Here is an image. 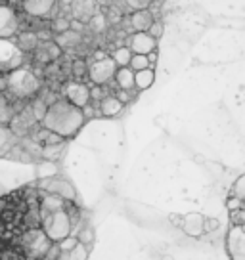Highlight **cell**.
<instances>
[{"mask_svg":"<svg viewBox=\"0 0 245 260\" xmlns=\"http://www.w3.org/2000/svg\"><path fill=\"white\" fill-rule=\"evenodd\" d=\"M84 122H86V117L81 107H77L66 98H59L48 107V113L41 124L44 128L59 134L64 140H71L82 128Z\"/></svg>","mask_w":245,"mask_h":260,"instance_id":"6da1fadb","label":"cell"},{"mask_svg":"<svg viewBox=\"0 0 245 260\" xmlns=\"http://www.w3.org/2000/svg\"><path fill=\"white\" fill-rule=\"evenodd\" d=\"M41 92V81L29 69L19 67L10 73H2V94L14 102H25Z\"/></svg>","mask_w":245,"mask_h":260,"instance_id":"7a4b0ae2","label":"cell"},{"mask_svg":"<svg viewBox=\"0 0 245 260\" xmlns=\"http://www.w3.org/2000/svg\"><path fill=\"white\" fill-rule=\"evenodd\" d=\"M52 243L54 241L46 236V232L42 228L25 230L23 234H21V237H19L21 252H23L25 256H33V258H46Z\"/></svg>","mask_w":245,"mask_h":260,"instance_id":"3957f363","label":"cell"},{"mask_svg":"<svg viewBox=\"0 0 245 260\" xmlns=\"http://www.w3.org/2000/svg\"><path fill=\"white\" fill-rule=\"evenodd\" d=\"M42 230L46 232V236L52 239V241H64L66 237L71 236L73 232V222H71V214L67 209H62V211L54 212V214H46L42 216Z\"/></svg>","mask_w":245,"mask_h":260,"instance_id":"277c9868","label":"cell"},{"mask_svg":"<svg viewBox=\"0 0 245 260\" xmlns=\"http://www.w3.org/2000/svg\"><path fill=\"white\" fill-rule=\"evenodd\" d=\"M119 65L115 63L111 56H106L102 59H92L88 63V79L92 84H100V86H107L111 81H115Z\"/></svg>","mask_w":245,"mask_h":260,"instance_id":"5b68a950","label":"cell"},{"mask_svg":"<svg viewBox=\"0 0 245 260\" xmlns=\"http://www.w3.org/2000/svg\"><path fill=\"white\" fill-rule=\"evenodd\" d=\"M37 187H39L41 191H48V193L57 195V197L66 199V201H69V203H77V191H75V187L71 186L69 180L62 178V176L39 180Z\"/></svg>","mask_w":245,"mask_h":260,"instance_id":"8992f818","label":"cell"},{"mask_svg":"<svg viewBox=\"0 0 245 260\" xmlns=\"http://www.w3.org/2000/svg\"><path fill=\"white\" fill-rule=\"evenodd\" d=\"M64 94H66V100H69L71 104H75L77 107H86L88 104H92V92H90V86L84 84L82 81H69L66 82L64 86Z\"/></svg>","mask_w":245,"mask_h":260,"instance_id":"52a82bcc","label":"cell"},{"mask_svg":"<svg viewBox=\"0 0 245 260\" xmlns=\"http://www.w3.org/2000/svg\"><path fill=\"white\" fill-rule=\"evenodd\" d=\"M57 2L59 0H21V10L25 16L33 19H48L54 14Z\"/></svg>","mask_w":245,"mask_h":260,"instance_id":"ba28073f","label":"cell"},{"mask_svg":"<svg viewBox=\"0 0 245 260\" xmlns=\"http://www.w3.org/2000/svg\"><path fill=\"white\" fill-rule=\"evenodd\" d=\"M226 251L232 260H245V232L241 226H232L228 230Z\"/></svg>","mask_w":245,"mask_h":260,"instance_id":"9c48e42d","label":"cell"},{"mask_svg":"<svg viewBox=\"0 0 245 260\" xmlns=\"http://www.w3.org/2000/svg\"><path fill=\"white\" fill-rule=\"evenodd\" d=\"M127 46H131V50L134 54H144V56H147V54H151L154 50H157V39L151 37L147 31L132 32Z\"/></svg>","mask_w":245,"mask_h":260,"instance_id":"30bf717a","label":"cell"},{"mask_svg":"<svg viewBox=\"0 0 245 260\" xmlns=\"http://www.w3.org/2000/svg\"><path fill=\"white\" fill-rule=\"evenodd\" d=\"M157 17L154 16V12L147 8V10H136V12H132L131 16H129V25H131V29L134 32H144V31H149V27L156 23Z\"/></svg>","mask_w":245,"mask_h":260,"instance_id":"8fae6325","label":"cell"},{"mask_svg":"<svg viewBox=\"0 0 245 260\" xmlns=\"http://www.w3.org/2000/svg\"><path fill=\"white\" fill-rule=\"evenodd\" d=\"M69 12H71V17L88 25L90 19L96 16V0H73Z\"/></svg>","mask_w":245,"mask_h":260,"instance_id":"7c38bea8","label":"cell"},{"mask_svg":"<svg viewBox=\"0 0 245 260\" xmlns=\"http://www.w3.org/2000/svg\"><path fill=\"white\" fill-rule=\"evenodd\" d=\"M39 203H41V216H46V214H54V212L62 211V209H67L69 201H66V199H62V197H57L54 193H48V191H41Z\"/></svg>","mask_w":245,"mask_h":260,"instance_id":"4fadbf2b","label":"cell"},{"mask_svg":"<svg viewBox=\"0 0 245 260\" xmlns=\"http://www.w3.org/2000/svg\"><path fill=\"white\" fill-rule=\"evenodd\" d=\"M182 230L192 237H199L205 234V216L199 212H190L182 216Z\"/></svg>","mask_w":245,"mask_h":260,"instance_id":"5bb4252c","label":"cell"},{"mask_svg":"<svg viewBox=\"0 0 245 260\" xmlns=\"http://www.w3.org/2000/svg\"><path fill=\"white\" fill-rule=\"evenodd\" d=\"M122 109H125V104L115 94H107L98 104V111L102 117H117Z\"/></svg>","mask_w":245,"mask_h":260,"instance_id":"9a60e30c","label":"cell"},{"mask_svg":"<svg viewBox=\"0 0 245 260\" xmlns=\"http://www.w3.org/2000/svg\"><path fill=\"white\" fill-rule=\"evenodd\" d=\"M113 82L117 84V88L132 92L136 90V71H132L131 67H119Z\"/></svg>","mask_w":245,"mask_h":260,"instance_id":"2e32d148","label":"cell"},{"mask_svg":"<svg viewBox=\"0 0 245 260\" xmlns=\"http://www.w3.org/2000/svg\"><path fill=\"white\" fill-rule=\"evenodd\" d=\"M14 41H16V44L23 50V52H31V54H33L35 50L39 48V44H41V39H39V35H37L35 31L17 32Z\"/></svg>","mask_w":245,"mask_h":260,"instance_id":"e0dca14e","label":"cell"},{"mask_svg":"<svg viewBox=\"0 0 245 260\" xmlns=\"http://www.w3.org/2000/svg\"><path fill=\"white\" fill-rule=\"evenodd\" d=\"M52 39H54L64 50H69V48H77V46H79V42L82 41V32H77V31H73V29H69V31L62 32V35H54Z\"/></svg>","mask_w":245,"mask_h":260,"instance_id":"ac0fdd59","label":"cell"},{"mask_svg":"<svg viewBox=\"0 0 245 260\" xmlns=\"http://www.w3.org/2000/svg\"><path fill=\"white\" fill-rule=\"evenodd\" d=\"M67 140L64 142H59V144H48V146H42V159H46V161H54L57 162L64 153H66V144Z\"/></svg>","mask_w":245,"mask_h":260,"instance_id":"d6986e66","label":"cell"},{"mask_svg":"<svg viewBox=\"0 0 245 260\" xmlns=\"http://www.w3.org/2000/svg\"><path fill=\"white\" fill-rule=\"evenodd\" d=\"M57 165L54 161H46V159H42L39 165H37V178L39 180H44V178H54L57 176Z\"/></svg>","mask_w":245,"mask_h":260,"instance_id":"ffe728a7","label":"cell"},{"mask_svg":"<svg viewBox=\"0 0 245 260\" xmlns=\"http://www.w3.org/2000/svg\"><path fill=\"white\" fill-rule=\"evenodd\" d=\"M132 56H134V52L131 50V46H119L111 54V57H113L115 63L119 65V67H129L132 61Z\"/></svg>","mask_w":245,"mask_h":260,"instance_id":"44dd1931","label":"cell"},{"mask_svg":"<svg viewBox=\"0 0 245 260\" xmlns=\"http://www.w3.org/2000/svg\"><path fill=\"white\" fill-rule=\"evenodd\" d=\"M156 81V69L149 67V69H144V71H138L136 73V90H147Z\"/></svg>","mask_w":245,"mask_h":260,"instance_id":"7402d4cb","label":"cell"},{"mask_svg":"<svg viewBox=\"0 0 245 260\" xmlns=\"http://www.w3.org/2000/svg\"><path fill=\"white\" fill-rule=\"evenodd\" d=\"M88 252H90V247L79 243L73 251H69V252L62 251V256H59V260H88Z\"/></svg>","mask_w":245,"mask_h":260,"instance_id":"603a6c76","label":"cell"},{"mask_svg":"<svg viewBox=\"0 0 245 260\" xmlns=\"http://www.w3.org/2000/svg\"><path fill=\"white\" fill-rule=\"evenodd\" d=\"M69 29H71V17L64 16V14L52 17V21H50V31L54 32V35H62V32L69 31Z\"/></svg>","mask_w":245,"mask_h":260,"instance_id":"cb8c5ba5","label":"cell"},{"mask_svg":"<svg viewBox=\"0 0 245 260\" xmlns=\"http://www.w3.org/2000/svg\"><path fill=\"white\" fill-rule=\"evenodd\" d=\"M107 25H109V19H107L106 14H96L88 21V27L92 29V32H104L107 29Z\"/></svg>","mask_w":245,"mask_h":260,"instance_id":"d4e9b609","label":"cell"},{"mask_svg":"<svg viewBox=\"0 0 245 260\" xmlns=\"http://www.w3.org/2000/svg\"><path fill=\"white\" fill-rule=\"evenodd\" d=\"M129 67H131L132 71H136V73H138V71L149 69V67H151V63H149V57L144 56V54H134V56H132V61H131V65H129Z\"/></svg>","mask_w":245,"mask_h":260,"instance_id":"484cf974","label":"cell"},{"mask_svg":"<svg viewBox=\"0 0 245 260\" xmlns=\"http://www.w3.org/2000/svg\"><path fill=\"white\" fill-rule=\"evenodd\" d=\"M77 239H79V243L86 245V247H92V245H94V228L86 224V226L77 234Z\"/></svg>","mask_w":245,"mask_h":260,"instance_id":"4316f807","label":"cell"},{"mask_svg":"<svg viewBox=\"0 0 245 260\" xmlns=\"http://www.w3.org/2000/svg\"><path fill=\"white\" fill-rule=\"evenodd\" d=\"M73 75L77 81H81L82 77H88V63L84 59H75L73 61Z\"/></svg>","mask_w":245,"mask_h":260,"instance_id":"83f0119b","label":"cell"},{"mask_svg":"<svg viewBox=\"0 0 245 260\" xmlns=\"http://www.w3.org/2000/svg\"><path fill=\"white\" fill-rule=\"evenodd\" d=\"M232 195H236V197H239V199H243L245 201V174H241V176L234 182V186H232Z\"/></svg>","mask_w":245,"mask_h":260,"instance_id":"f1b7e54d","label":"cell"},{"mask_svg":"<svg viewBox=\"0 0 245 260\" xmlns=\"http://www.w3.org/2000/svg\"><path fill=\"white\" fill-rule=\"evenodd\" d=\"M107 19H109V23L111 25H117L121 23V17H122V10L119 8V6H111V8H107Z\"/></svg>","mask_w":245,"mask_h":260,"instance_id":"f546056e","label":"cell"},{"mask_svg":"<svg viewBox=\"0 0 245 260\" xmlns=\"http://www.w3.org/2000/svg\"><path fill=\"white\" fill-rule=\"evenodd\" d=\"M230 222H232V226H243L245 224V209L230 211Z\"/></svg>","mask_w":245,"mask_h":260,"instance_id":"4dcf8cb0","label":"cell"},{"mask_svg":"<svg viewBox=\"0 0 245 260\" xmlns=\"http://www.w3.org/2000/svg\"><path fill=\"white\" fill-rule=\"evenodd\" d=\"M0 260H25V254L23 252H17L16 249H10L6 247L4 252H2V258Z\"/></svg>","mask_w":245,"mask_h":260,"instance_id":"1f68e13d","label":"cell"},{"mask_svg":"<svg viewBox=\"0 0 245 260\" xmlns=\"http://www.w3.org/2000/svg\"><path fill=\"white\" fill-rule=\"evenodd\" d=\"M243 205H245L243 199H239V197L230 193L228 201H226V209H228V211H237V209H243Z\"/></svg>","mask_w":245,"mask_h":260,"instance_id":"d6a6232c","label":"cell"},{"mask_svg":"<svg viewBox=\"0 0 245 260\" xmlns=\"http://www.w3.org/2000/svg\"><path fill=\"white\" fill-rule=\"evenodd\" d=\"M77 245H79V239H77L75 236H69V237H66L64 241H59V247H62V251H67V252L73 251Z\"/></svg>","mask_w":245,"mask_h":260,"instance_id":"836d02e7","label":"cell"},{"mask_svg":"<svg viewBox=\"0 0 245 260\" xmlns=\"http://www.w3.org/2000/svg\"><path fill=\"white\" fill-rule=\"evenodd\" d=\"M59 256H62V247H59V243H52V247H50L48 254H46V260H59Z\"/></svg>","mask_w":245,"mask_h":260,"instance_id":"e575fe53","label":"cell"},{"mask_svg":"<svg viewBox=\"0 0 245 260\" xmlns=\"http://www.w3.org/2000/svg\"><path fill=\"white\" fill-rule=\"evenodd\" d=\"M147 32H149L151 37H156L157 41H159V39H161V35H163V23H161L159 19H156V23L149 27V31Z\"/></svg>","mask_w":245,"mask_h":260,"instance_id":"d590c367","label":"cell"},{"mask_svg":"<svg viewBox=\"0 0 245 260\" xmlns=\"http://www.w3.org/2000/svg\"><path fill=\"white\" fill-rule=\"evenodd\" d=\"M215 230H219V220L205 218V232H215Z\"/></svg>","mask_w":245,"mask_h":260,"instance_id":"8d00e7d4","label":"cell"},{"mask_svg":"<svg viewBox=\"0 0 245 260\" xmlns=\"http://www.w3.org/2000/svg\"><path fill=\"white\" fill-rule=\"evenodd\" d=\"M147 57H149V63H151V67L156 69V63H157V57H159V54H157V50H154L151 54H147Z\"/></svg>","mask_w":245,"mask_h":260,"instance_id":"74e56055","label":"cell"},{"mask_svg":"<svg viewBox=\"0 0 245 260\" xmlns=\"http://www.w3.org/2000/svg\"><path fill=\"white\" fill-rule=\"evenodd\" d=\"M25 260H46V258H33V256H25Z\"/></svg>","mask_w":245,"mask_h":260,"instance_id":"f35d334b","label":"cell"},{"mask_svg":"<svg viewBox=\"0 0 245 260\" xmlns=\"http://www.w3.org/2000/svg\"><path fill=\"white\" fill-rule=\"evenodd\" d=\"M151 2H156V4H159V2H161V0H151Z\"/></svg>","mask_w":245,"mask_h":260,"instance_id":"ab89813d","label":"cell"},{"mask_svg":"<svg viewBox=\"0 0 245 260\" xmlns=\"http://www.w3.org/2000/svg\"><path fill=\"white\" fill-rule=\"evenodd\" d=\"M111 2H115V4H117V2H121V0H111Z\"/></svg>","mask_w":245,"mask_h":260,"instance_id":"60d3db41","label":"cell"}]
</instances>
